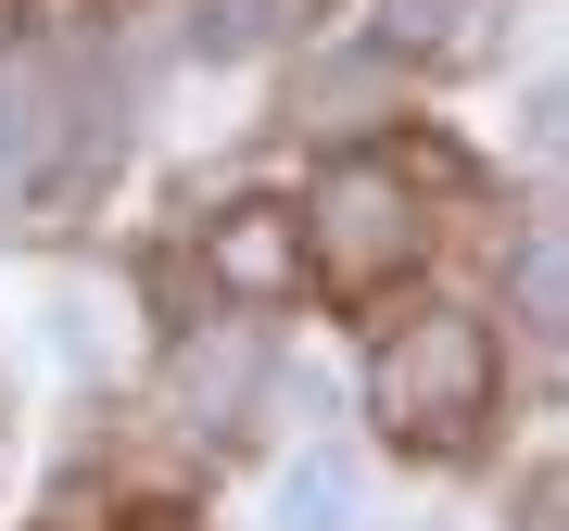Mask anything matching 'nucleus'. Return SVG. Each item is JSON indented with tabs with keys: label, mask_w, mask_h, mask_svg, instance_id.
<instances>
[{
	"label": "nucleus",
	"mask_w": 569,
	"mask_h": 531,
	"mask_svg": "<svg viewBox=\"0 0 569 531\" xmlns=\"http://www.w3.org/2000/svg\"><path fill=\"white\" fill-rule=\"evenodd\" d=\"M114 140L102 114V77L89 51H63L51 26H13L0 39V216H39L63 178H89Z\"/></svg>",
	"instance_id": "1"
},
{
	"label": "nucleus",
	"mask_w": 569,
	"mask_h": 531,
	"mask_svg": "<svg viewBox=\"0 0 569 531\" xmlns=\"http://www.w3.org/2000/svg\"><path fill=\"white\" fill-rule=\"evenodd\" d=\"M493 405V342H481V317H406L392 329V354H380V418H392V443H468Z\"/></svg>",
	"instance_id": "2"
},
{
	"label": "nucleus",
	"mask_w": 569,
	"mask_h": 531,
	"mask_svg": "<svg viewBox=\"0 0 569 531\" xmlns=\"http://www.w3.org/2000/svg\"><path fill=\"white\" fill-rule=\"evenodd\" d=\"M305 253H317L329 291L406 279V266H418V203H406V178H392V164H367V152H342V164L305 190Z\"/></svg>",
	"instance_id": "3"
},
{
	"label": "nucleus",
	"mask_w": 569,
	"mask_h": 531,
	"mask_svg": "<svg viewBox=\"0 0 569 531\" xmlns=\"http://www.w3.org/2000/svg\"><path fill=\"white\" fill-rule=\"evenodd\" d=\"M305 13L317 0H190V51H216V63L279 51V39H305Z\"/></svg>",
	"instance_id": "4"
},
{
	"label": "nucleus",
	"mask_w": 569,
	"mask_h": 531,
	"mask_svg": "<svg viewBox=\"0 0 569 531\" xmlns=\"http://www.w3.org/2000/svg\"><path fill=\"white\" fill-rule=\"evenodd\" d=\"M253 368H266V342H253V329H216V342L178 368V380H190V430H228V418H241Z\"/></svg>",
	"instance_id": "5"
},
{
	"label": "nucleus",
	"mask_w": 569,
	"mask_h": 531,
	"mask_svg": "<svg viewBox=\"0 0 569 531\" xmlns=\"http://www.w3.org/2000/svg\"><path fill=\"white\" fill-rule=\"evenodd\" d=\"M507 304L545 329V342H569V228H531L519 266H507Z\"/></svg>",
	"instance_id": "6"
},
{
	"label": "nucleus",
	"mask_w": 569,
	"mask_h": 531,
	"mask_svg": "<svg viewBox=\"0 0 569 531\" xmlns=\"http://www.w3.org/2000/svg\"><path fill=\"white\" fill-rule=\"evenodd\" d=\"M468 13H481V0H380V39L430 63V51H456V39H468Z\"/></svg>",
	"instance_id": "7"
},
{
	"label": "nucleus",
	"mask_w": 569,
	"mask_h": 531,
	"mask_svg": "<svg viewBox=\"0 0 569 531\" xmlns=\"http://www.w3.org/2000/svg\"><path fill=\"white\" fill-rule=\"evenodd\" d=\"M342 507H355V493H342V469H329V455H305V469H291V493H279L291 531H342Z\"/></svg>",
	"instance_id": "8"
},
{
	"label": "nucleus",
	"mask_w": 569,
	"mask_h": 531,
	"mask_svg": "<svg viewBox=\"0 0 569 531\" xmlns=\"http://www.w3.org/2000/svg\"><path fill=\"white\" fill-rule=\"evenodd\" d=\"M216 266L241 291H266V279H279V241H266V228H216Z\"/></svg>",
	"instance_id": "9"
}]
</instances>
